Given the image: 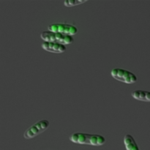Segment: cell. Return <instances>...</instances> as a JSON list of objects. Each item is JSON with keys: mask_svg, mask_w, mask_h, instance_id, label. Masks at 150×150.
Here are the masks:
<instances>
[{"mask_svg": "<svg viewBox=\"0 0 150 150\" xmlns=\"http://www.w3.org/2000/svg\"><path fill=\"white\" fill-rule=\"evenodd\" d=\"M70 140L78 144H86L100 146L105 143V139L101 135L89 134L84 133H75L70 136Z\"/></svg>", "mask_w": 150, "mask_h": 150, "instance_id": "cell-1", "label": "cell"}, {"mask_svg": "<svg viewBox=\"0 0 150 150\" xmlns=\"http://www.w3.org/2000/svg\"><path fill=\"white\" fill-rule=\"evenodd\" d=\"M40 38L44 42H57L62 45H70L73 43L74 39L73 36L62 35V34L53 32L51 31H44L40 34Z\"/></svg>", "mask_w": 150, "mask_h": 150, "instance_id": "cell-2", "label": "cell"}, {"mask_svg": "<svg viewBox=\"0 0 150 150\" xmlns=\"http://www.w3.org/2000/svg\"><path fill=\"white\" fill-rule=\"evenodd\" d=\"M111 75L116 80L127 84L135 83L137 81V77L134 73L122 68H114L111 70Z\"/></svg>", "mask_w": 150, "mask_h": 150, "instance_id": "cell-3", "label": "cell"}, {"mask_svg": "<svg viewBox=\"0 0 150 150\" xmlns=\"http://www.w3.org/2000/svg\"><path fill=\"white\" fill-rule=\"evenodd\" d=\"M50 125V123L48 120H42L38 122L35 125L31 126L29 129L25 131L23 136L26 139H31L36 137L40 133H43L44 131L48 128Z\"/></svg>", "mask_w": 150, "mask_h": 150, "instance_id": "cell-4", "label": "cell"}, {"mask_svg": "<svg viewBox=\"0 0 150 150\" xmlns=\"http://www.w3.org/2000/svg\"><path fill=\"white\" fill-rule=\"evenodd\" d=\"M48 31L73 36L77 34L78 29L74 25L68 23H52L48 26Z\"/></svg>", "mask_w": 150, "mask_h": 150, "instance_id": "cell-5", "label": "cell"}, {"mask_svg": "<svg viewBox=\"0 0 150 150\" xmlns=\"http://www.w3.org/2000/svg\"><path fill=\"white\" fill-rule=\"evenodd\" d=\"M41 46H42V49H44L45 51L54 53V54H62V53L65 52V51L67 50L66 45L57 43V42H43L41 44Z\"/></svg>", "mask_w": 150, "mask_h": 150, "instance_id": "cell-6", "label": "cell"}, {"mask_svg": "<svg viewBox=\"0 0 150 150\" xmlns=\"http://www.w3.org/2000/svg\"><path fill=\"white\" fill-rule=\"evenodd\" d=\"M132 97L137 100L143 101V102H149L150 101V92L148 91L144 90H135L132 92Z\"/></svg>", "mask_w": 150, "mask_h": 150, "instance_id": "cell-7", "label": "cell"}, {"mask_svg": "<svg viewBox=\"0 0 150 150\" xmlns=\"http://www.w3.org/2000/svg\"><path fill=\"white\" fill-rule=\"evenodd\" d=\"M124 144L126 150H140L134 138L131 135H125L124 137Z\"/></svg>", "mask_w": 150, "mask_h": 150, "instance_id": "cell-8", "label": "cell"}, {"mask_svg": "<svg viewBox=\"0 0 150 150\" xmlns=\"http://www.w3.org/2000/svg\"><path fill=\"white\" fill-rule=\"evenodd\" d=\"M87 1H83V0H67L64 2V4L66 7H74V6L79 5V4H83Z\"/></svg>", "mask_w": 150, "mask_h": 150, "instance_id": "cell-9", "label": "cell"}]
</instances>
